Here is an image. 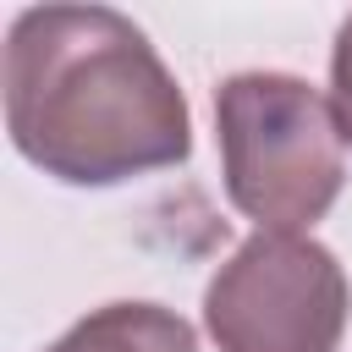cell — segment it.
Wrapping results in <instances>:
<instances>
[{"label": "cell", "instance_id": "1", "mask_svg": "<svg viewBox=\"0 0 352 352\" xmlns=\"http://www.w3.org/2000/svg\"><path fill=\"white\" fill-rule=\"evenodd\" d=\"M6 126L28 165L72 187H116L192 148L176 77L110 6H38L11 22Z\"/></svg>", "mask_w": 352, "mask_h": 352}, {"label": "cell", "instance_id": "2", "mask_svg": "<svg viewBox=\"0 0 352 352\" xmlns=\"http://www.w3.org/2000/svg\"><path fill=\"white\" fill-rule=\"evenodd\" d=\"M220 165L231 204L258 220V231H302L314 226L341 182V121L336 104L286 72H242L214 94Z\"/></svg>", "mask_w": 352, "mask_h": 352}, {"label": "cell", "instance_id": "3", "mask_svg": "<svg viewBox=\"0 0 352 352\" xmlns=\"http://www.w3.org/2000/svg\"><path fill=\"white\" fill-rule=\"evenodd\" d=\"M346 302L330 248L297 231H258L209 280L204 324L220 352H336Z\"/></svg>", "mask_w": 352, "mask_h": 352}, {"label": "cell", "instance_id": "4", "mask_svg": "<svg viewBox=\"0 0 352 352\" xmlns=\"http://www.w3.org/2000/svg\"><path fill=\"white\" fill-rule=\"evenodd\" d=\"M50 352H198L187 319L160 302H110L72 324Z\"/></svg>", "mask_w": 352, "mask_h": 352}, {"label": "cell", "instance_id": "5", "mask_svg": "<svg viewBox=\"0 0 352 352\" xmlns=\"http://www.w3.org/2000/svg\"><path fill=\"white\" fill-rule=\"evenodd\" d=\"M330 104L341 121V138L352 143V16L336 33V55H330Z\"/></svg>", "mask_w": 352, "mask_h": 352}]
</instances>
